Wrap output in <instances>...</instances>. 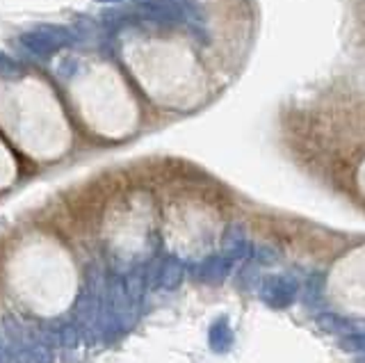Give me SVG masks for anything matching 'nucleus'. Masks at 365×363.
<instances>
[{"label": "nucleus", "mask_w": 365, "mask_h": 363, "mask_svg": "<svg viewBox=\"0 0 365 363\" xmlns=\"http://www.w3.org/2000/svg\"><path fill=\"white\" fill-rule=\"evenodd\" d=\"M108 275L98 265H91L87 272V281L83 290L78 292L73 304V317L83 329L85 343H96L103 340V297H106Z\"/></svg>", "instance_id": "1"}, {"label": "nucleus", "mask_w": 365, "mask_h": 363, "mask_svg": "<svg viewBox=\"0 0 365 363\" xmlns=\"http://www.w3.org/2000/svg\"><path fill=\"white\" fill-rule=\"evenodd\" d=\"M19 44L28 53L37 55V58H48L55 51L66 48L73 44V35L66 28H57V26H43L39 30L32 32H23Z\"/></svg>", "instance_id": "2"}, {"label": "nucleus", "mask_w": 365, "mask_h": 363, "mask_svg": "<svg viewBox=\"0 0 365 363\" xmlns=\"http://www.w3.org/2000/svg\"><path fill=\"white\" fill-rule=\"evenodd\" d=\"M258 292L272 309H288L299 297V281L292 275H269L260 281Z\"/></svg>", "instance_id": "3"}, {"label": "nucleus", "mask_w": 365, "mask_h": 363, "mask_svg": "<svg viewBox=\"0 0 365 363\" xmlns=\"http://www.w3.org/2000/svg\"><path fill=\"white\" fill-rule=\"evenodd\" d=\"M146 272H148V288L155 290H176L182 283V279H185V265L174 254L155 258L146 267Z\"/></svg>", "instance_id": "4"}, {"label": "nucleus", "mask_w": 365, "mask_h": 363, "mask_svg": "<svg viewBox=\"0 0 365 363\" xmlns=\"http://www.w3.org/2000/svg\"><path fill=\"white\" fill-rule=\"evenodd\" d=\"M231 267H233L231 258H226L224 254H212L201 258L199 263H194L190 267V275L201 283H222L231 275Z\"/></svg>", "instance_id": "5"}, {"label": "nucleus", "mask_w": 365, "mask_h": 363, "mask_svg": "<svg viewBox=\"0 0 365 363\" xmlns=\"http://www.w3.org/2000/svg\"><path fill=\"white\" fill-rule=\"evenodd\" d=\"M133 3L142 16L163 21V24H176L185 19V7L178 0H133Z\"/></svg>", "instance_id": "6"}, {"label": "nucleus", "mask_w": 365, "mask_h": 363, "mask_svg": "<svg viewBox=\"0 0 365 363\" xmlns=\"http://www.w3.org/2000/svg\"><path fill=\"white\" fill-rule=\"evenodd\" d=\"M46 332H48L51 340L55 343V347H62V349H78L80 345L85 343V336H83V329L78 327L76 320H55L43 324Z\"/></svg>", "instance_id": "7"}, {"label": "nucleus", "mask_w": 365, "mask_h": 363, "mask_svg": "<svg viewBox=\"0 0 365 363\" xmlns=\"http://www.w3.org/2000/svg\"><path fill=\"white\" fill-rule=\"evenodd\" d=\"M299 300L311 313L324 311V275L322 272H311L299 283Z\"/></svg>", "instance_id": "8"}, {"label": "nucleus", "mask_w": 365, "mask_h": 363, "mask_svg": "<svg viewBox=\"0 0 365 363\" xmlns=\"http://www.w3.org/2000/svg\"><path fill=\"white\" fill-rule=\"evenodd\" d=\"M251 252H254V245H251L247 231H245L240 224L231 226V229H228L226 235H224V252H222V254H224L226 258H231L233 263H235V260H245V258H249Z\"/></svg>", "instance_id": "9"}, {"label": "nucleus", "mask_w": 365, "mask_h": 363, "mask_svg": "<svg viewBox=\"0 0 365 363\" xmlns=\"http://www.w3.org/2000/svg\"><path fill=\"white\" fill-rule=\"evenodd\" d=\"M208 343L215 352H226L231 349L233 345V329L228 324L226 317H220L210 324V332H208Z\"/></svg>", "instance_id": "10"}, {"label": "nucleus", "mask_w": 365, "mask_h": 363, "mask_svg": "<svg viewBox=\"0 0 365 363\" xmlns=\"http://www.w3.org/2000/svg\"><path fill=\"white\" fill-rule=\"evenodd\" d=\"M315 315H317L319 327H322L324 332H329V334H336L338 338H340L342 334H347V332H351V329H354V324L347 320V317H342L340 313H334V311H329V309L319 311V313H315Z\"/></svg>", "instance_id": "11"}, {"label": "nucleus", "mask_w": 365, "mask_h": 363, "mask_svg": "<svg viewBox=\"0 0 365 363\" xmlns=\"http://www.w3.org/2000/svg\"><path fill=\"white\" fill-rule=\"evenodd\" d=\"M338 345L351 354H365V327H354L351 332L338 338Z\"/></svg>", "instance_id": "12"}, {"label": "nucleus", "mask_w": 365, "mask_h": 363, "mask_svg": "<svg viewBox=\"0 0 365 363\" xmlns=\"http://www.w3.org/2000/svg\"><path fill=\"white\" fill-rule=\"evenodd\" d=\"M251 263H256L258 267H265V265H274L279 260V252L274 247H267V245H256L254 252L249 256Z\"/></svg>", "instance_id": "13"}, {"label": "nucleus", "mask_w": 365, "mask_h": 363, "mask_svg": "<svg viewBox=\"0 0 365 363\" xmlns=\"http://www.w3.org/2000/svg\"><path fill=\"white\" fill-rule=\"evenodd\" d=\"M237 286L240 290H254L256 286H260V281H258V265L256 263H251L247 267H242V272H240V279H237Z\"/></svg>", "instance_id": "14"}, {"label": "nucleus", "mask_w": 365, "mask_h": 363, "mask_svg": "<svg viewBox=\"0 0 365 363\" xmlns=\"http://www.w3.org/2000/svg\"><path fill=\"white\" fill-rule=\"evenodd\" d=\"M23 73V66L11 58V55L0 51V78H19Z\"/></svg>", "instance_id": "15"}, {"label": "nucleus", "mask_w": 365, "mask_h": 363, "mask_svg": "<svg viewBox=\"0 0 365 363\" xmlns=\"http://www.w3.org/2000/svg\"><path fill=\"white\" fill-rule=\"evenodd\" d=\"M96 3H123V0H96Z\"/></svg>", "instance_id": "16"}]
</instances>
